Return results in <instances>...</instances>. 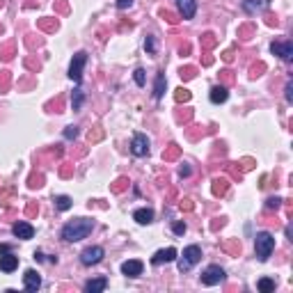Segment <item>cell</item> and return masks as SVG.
I'll return each instance as SVG.
<instances>
[{"mask_svg":"<svg viewBox=\"0 0 293 293\" xmlns=\"http://www.w3.org/2000/svg\"><path fill=\"white\" fill-rule=\"evenodd\" d=\"M94 229V220L89 218H76L71 220V222H67V225L62 227V240H67V243H78V240L87 238L89 234H92Z\"/></svg>","mask_w":293,"mask_h":293,"instance_id":"cell-1","label":"cell"},{"mask_svg":"<svg viewBox=\"0 0 293 293\" xmlns=\"http://www.w3.org/2000/svg\"><path fill=\"white\" fill-rule=\"evenodd\" d=\"M275 250V236L268 232H259L254 236V252H257V259L259 261H268L270 254Z\"/></svg>","mask_w":293,"mask_h":293,"instance_id":"cell-2","label":"cell"},{"mask_svg":"<svg viewBox=\"0 0 293 293\" xmlns=\"http://www.w3.org/2000/svg\"><path fill=\"white\" fill-rule=\"evenodd\" d=\"M200 259H202L200 245H188L186 250H183V254L179 257V264H176V266H179L181 273H188L195 264H200Z\"/></svg>","mask_w":293,"mask_h":293,"instance_id":"cell-3","label":"cell"},{"mask_svg":"<svg viewBox=\"0 0 293 293\" xmlns=\"http://www.w3.org/2000/svg\"><path fill=\"white\" fill-rule=\"evenodd\" d=\"M85 64H87V53L85 51H78V53L73 55L71 64H69V78H71L73 83H78V85H80V80H83Z\"/></svg>","mask_w":293,"mask_h":293,"instance_id":"cell-4","label":"cell"},{"mask_svg":"<svg viewBox=\"0 0 293 293\" xmlns=\"http://www.w3.org/2000/svg\"><path fill=\"white\" fill-rule=\"evenodd\" d=\"M103 257H106L103 247H99V245L85 247V250L80 252V264H83V266H96V264H99Z\"/></svg>","mask_w":293,"mask_h":293,"instance_id":"cell-5","label":"cell"},{"mask_svg":"<svg viewBox=\"0 0 293 293\" xmlns=\"http://www.w3.org/2000/svg\"><path fill=\"white\" fill-rule=\"evenodd\" d=\"M225 268L220 266H208L204 273H202V284H206V287H215V284H220V282H225Z\"/></svg>","mask_w":293,"mask_h":293,"instance_id":"cell-6","label":"cell"},{"mask_svg":"<svg viewBox=\"0 0 293 293\" xmlns=\"http://www.w3.org/2000/svg\"><path fill=\"white\" fill-rule=\"evenodd\" d=\"M270 51H273V55L282 58L284 62L293 60V44L289 39L287 41H273V44H270Z\"/></svg>","mask_w":293,"mask_h":293,"instance_id":"cell-7","label":"cell"},{"mask_svg":"<svg viewBox=\"0 0 293 293\" xmlns=\"http://www.w3.org/2000/svg\"><path fill=\"white\" fill-rule=\"evenodd\" d=\"M131 153L138 156V158H142V156L149 153V138H146L145 133H135L133 135V142H131Z\"/></svg>","mask_w":293,"mask_h":293,"instance_id":"cell-8","label":"cell"},{"mask_svg":"<svg viewBox=\"0 0 293 293\" xmlns=\"http://www.w3.org/2000/svg\"><path fill=\"white\" fill-rule=\"evenodd\" d=\"M12 232H14V236H16V238L30 240L34 236V227L30 225V222H26V220H19V222H14Z\"/></svg>","mask_w":293,"mask_h":293,"instance_id":"cell-9","label":"cell"},{"mask_svg":"<svg viewBox=\"0 0 293 293\" xmlns=\"http://www.w3.org/2000/svg\"><path fill=\"white\" fill-rule=\"evenodd\" d=\"M16 268H19V257L12 254V250L9 252H0V270L2 273H14Z\"/></svg>","mask_w":293,"mask_h":293,"instance_id":"cell-10","label":"cell"},{"mask_svg":"<svg viewBox=\"0 0 293 293\" xmlns=\"http://www.w3.org/2000/svg\"><path fill=\"white\" fill-rule=\"evenodd\" d=\"M179 257V252L174 250V247H165V250H158V252L151 257V264L153 266H160V264H170Z\"/></svg>","mask_w":293,"mask_h":293,"instance_id":"cell-11","label":"cell"},{"mask_svg":"<svg viewBox=\"0 0 293 293\" xmlns=\"http://www.w3.org/2000/svg\"><path fill=\"white\" fill-rule=\"evenodd\" d=\"M176 7H179V14L181 19H195L197 14V2L195 0H176Z\"/></svg>","mask_w":293,"mask_h":293,"instance_id":"cell-12","label":"cell"},{"mask_svg":"<svg viewBox=\"0 0 293 293\" xmlns=\"http://www.w3.org/2000/svg\"><path fill=\"white\" fill-rule=\"evenodd\" d=\"M23 284H26V291L37 293L41 289V277L37 275V270H26L23 275Z\"/></svg>","mask_w":293,"mask_h":293,"instance_id":"cell-13","label":"cell"},{"mask_svg":"<svg viewBox=\"0 0 293 293\" xmlns=\"http://www.w3.org/2000/svg\"><path fill=\"white\" fill-rule=\"evenodd\" d=\"M142 268H145L142 261L131 259V261H124V264H121V273L126 275V277H138V275H142Z\"/></svg>","mask_w":293,"mask_h":293,"instance_id":"cell-14","label":"cell"},{"mask_svg":"<svg viewBox=\"0 0 293 293\" xmlns=\"http://www.w3.org/2000/svg\"><path fill=\"white\" fill-rule=\"evenodd\" d=\"M240 7L247 14H257V12L268 9V0H240Z\"/></svg>","mask_w":293,"mask_h":293,"instance_id":"cell-15","label":"cell"},{"mask_svg":"<svg viewBox=\"0 0 293 293\" xmlns=\"http://www.w3.org/2000/svg\"><path fill=\"white\" fill-rule=\"evenodd\" d=\"M208 99H211V103H225V101L229 99V89H227V85H215V87H211V94H208Z\"/></svg>","mask_w":293,"mask_h":293,"instance_id":"cell-16","label":"cell"},{"mask_svg":"<svg viewBox=\"0 0 293 293\" xmlns=\"http://www.w3.org/2000/svg\"><path fill=\"white\" fill-rule=\"evenodd\" d=\"M165 87H167V78H165V71H160L156 76V83H153V99L160 101L163 94H165Z\"/></svg>","mask_w":293,"mask_h":293,"instance_id":"cell-17","label":"cell"},{"mask_svg":"<svg viewBox=\"0 0 293 293\" xmlns=\"http://www.w3.org/2000/svg\"><path fill=\"white\" fill-rule=\"evenodd\" d=\"M108 287V280L106 277H96V280H89L85 284V291L87 293H101V291H106Z\"/></svg>","mask_w":293,"mask_h":293,"instance_id":"cell-18","label":"cell"},{"mask_svg":"<svg viewBox=\"0 0 293 293\" xmlns=\"http://www.w3.org/2000/svg\"><path fill=\"white\" fill-rule=\"evenodd\" d=\"M135 222H140V225H151L153 222V211L151 208H138L133 213Z\"/></svg>","mask_w":293,"mask_h":293,"instance_id":"cell-19","label":"cell"},{"mask_svg":"<svg viewBox=\"0 0 293 293\" xmlns=\"http://www.w3.org/2000/svg\"><path fill=\"white\" fill-rule=\"evenodd\" d=\"M83 103H85V92L80 89V87H76L71 94V110L76 113V110H80L83 108Z\"/></svg>","mask_w":293,"mask_h":293,"instance_id":"cell-20","label":"cell"},{"mask_svg":"<svg viewBox=\"0 0 293 293\" xmlns=\"http://www.w3.org/2000/svg\"><path fill=\"white\" fill-rule=\"evenodd\" d=\"M53 202H55V206H58V211H69V208L73 206L71 197H67V195H58Z\"/></svg>","mask_w":293,"mask_h":293,"instance_id":"cell-21","label":"cell"},{"mask_svg":"<svg viewBox=\"0 0 293 293\" xmlns=\"http://www.w3.org/2000/svg\"><path fill=\"white\" fill-rule=\"evenodd\" d=\"M257 287H259L261 293H270V291H275V280H270V277H261V280L257 282Z\"/></svg>","mask_w":293,"mask_h":293,"instance_id":"cell-22","label":"cell"},{"mask_svg":"<svg viewBox=\"0 0 293 293\" xmlns=\"http://www.w3.org/2000/svg\"><path fill=\"white\" fill-rule=\"evenodd\" d=\"M227 193V179H215L213 181V195H225Z\"/></svg>","mask_w":293,"mask_h":293,"instance_id":"cell-23","label":"cell"},{"mask_svg":"<svg viewBox=\"0 0 293 293\" xmlns=\"http://www.w3.org/2000/svg\"><path fill=\"white\" fill-rule=\"evenodd\" d=\"M145 51H146L149 55H156V39H153L151 34H149V37L145 39Z\"/></svg>","mask_w":293,"mask_h":293,"instance_id":"cell-24","label":"cell"},{"mask_svg":"<svg viewBox=\"0 0 293 293\" xmlns=\"http://www.w3.org/2000/svg\"><path fill=\"white\" fill-rule=\"evenodd\" d=\"M133 78H135V83H138V85H145V83H146V76H145V69H140V67H138V69H135V71H133Z\"/></svg>","mask_w":293,"mask_h":293,"instance_id":"cell-25","label":"cell"},{"mask_svg":"<svg viewBox=\"0 0 293 293\" xmlns=\"http://www.w3.org/2000/svg\"><path fill=\"white\" fill-rule=\"evenodd\" d=\"M64 138H67V140H76V138H78V126H67L64 128Z\"/></svg>","mask_w":293,"mask_h":293,"instance_id":"cell-26","label":"cell"},{"mask_svg":"<svg viewBox=\"0 0 293 293\" xmlns=\"http://www.w3.org/2000/svg\"><path fill=\"white\" fill-rule=\"evenodd\" d=\"M172 232L176 234V236H183V234H186V222H174Z\"/></svg>","mask_w":293,"mask_h":293,"instance_id":"cell-27","label":"cell"},{"mask_svg":"<svg viewBox=\"0 0 293 293\" xmlns=\"http://www.w3.org/2000/svg\"><path fill=\"white\" fill-rule=\"evenodd\" d=\"M280 204H282V200H280V197H270V200L266 202V208H270V211H273V208H275V211H277V208H280Z\"/></svg>","mask_w":293,"mask_h":293,"instance_id":"cell-28","label":"cell"},{"mask_svg":"<svg viewBox=\"0 0 293 293\" xmlns=\"http://www.w3.org/2000/svg\"><path fill=\"white\" fill-rule=\"evenodd\" d=\"M176 101H190V92H188V89H183V87H181V89H176Z\"/></svg>","mask_w":293,"mask_h":293,"instance_id":"cell-29","label":"cell"},{"mask_svg":"<svg viewBox=\"0 0 293 293\" xmlns=\"http://www.w3.org/2000/svg\"><path fill=\"white\" fill-rule=\"evenodd\" d=\"M179 176L183 179V176H190V165L188 163H181L179 165Z\"/></svg>","mask_w":293,"mask_h":293,"instance_id":"cell-30","label":"cell"},{"mask_svg":"<svg viewBox=\"0 0 293 293\" xmlns=\"http://www.w3.org/2000/svg\"><path fill=\"white\" fill-rule=\"evenodd\" d=\"M176 153H179V146H176V145H170V151H167V153H163V158H167V160H170V158H174Z\"/></svg>","mask_w":293,"mask_h":293,"instance_id":"cell-31","label":"cell"},{"mask_svg":"<svg viewBox=\"0 0 293 293\" xmlns=\"http://www.w3.org/2000/svg\"><path fill=\"white\" fill-rule=\"evenodd\" d=\"M193 76H195V69H193V67L181 69V78H193Z\"/></svg>","mask_w":293,"mask_h":293,"instance_id":"cell-32","label":"cell"},{"mask_svg":"<svg viewBox=\"0 0 293 293\" xmlns=\"http://www.w3.org/2000/svg\"><path fill=\"white\" fill-rule=\"evenodd\" d=\"M133 5V0H117V9H128Z\"/></svg>","mask_w":293,"mask_h":293,"instance_id":"cell-33","label":"cell"},{"mask_svg":"<svg viewBox=\"0 0 293 293\" xmlns=\"http://www.w3.org/2000/svg\"><path fill=\"white\" fill-rule=\"evenodd\" d=\"M213 44H215L213 34H211V32H208V34H204V46H206V48H211V46H213Z\"/></svg>","mask_w":293,"mask_h":293,"instance_id":"cell-34","label":"cell"},{"mask_svg":"<svg viewBox=\"0 0 293 293\" xmlns=\"http://www.w3.org/2000/svg\"><path fill=\"white\" fill-rule=\"evenodd\" d=\"M287 101H289V103L293 101V83H291V80L287 83Z\"/></svg>","mask_w":293,"mask_h":293,"instance_id":"cell-35","label":"cell"},{"mask_svg":"<svg viewBox=\"0 0 293 293\" xmlns=\"http://www.w3.org/2000/svg\"><path fill=\"white\" fill-rule=\"evenodd\" d=\"M163 16H165V19L170 21V23H176V19H174V16H172V14H170V12H163Z\"/></svg>","mask_w":293,"mask_h":293,"instance_id":"cell-36","label":"cell"},{"mask_svg":"<svg viewBox=\"0 0 293 293\" xmlns=\"http://www.w3.org/2000/svg\"><path fill=\"white\" fill-rule=\"evenodd\" d=\"M181 208H193V204H190V200H183V202H181Z\"/></svg>","mask_w":293,"mask_h":293,"instance_id":"cell-37","label":"cell"},{"mask_svg":"<svg viewBox=\"0 0 293 293\" xmlns=\"http://www.w3.org/2000/svg\"><path fill=\"white\" fill-rule=\"evenodd\" d=\"M0 252H9V245H0Z\"/></svg>","mask_w":293,"mask_h":293,"instance_id":"cell-38","label":"cell"}]
</instances>
